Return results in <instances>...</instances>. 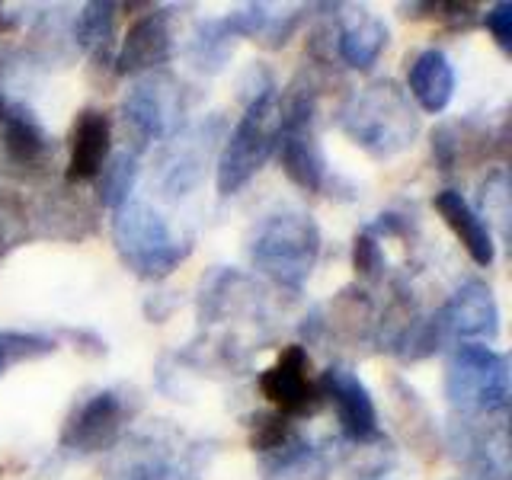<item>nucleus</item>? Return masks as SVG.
I'll use <instances>...</instances> for the list:
<instances>
[{
    "instance_id": "nucleus-19",
    "label": "nucleus",
    "mask_w": 512,
    "mask_h": 480,
    "mask_svg": "<svg viewBox=\"0 0 512 480\" xmlns=\"http://www.w3.org/2000/svg\"><path fill=\"white\" fill-rule=\"evenodd\" d=\"M384 48H388V26H384L381 16L368 10H356L336 29V52L356 71L372 68Z\"/></svg>"
},
{
    "instance_id": "nucleus-15",
    "label": "nucleus",
    "mask_w": 512,
    "mask_h": 480,
    "mask_svg": "<svg viewBox=\"0 0 512 480\" xmlns=\"http://www.w3.org/2000/svg\"><path fill=\"white\" fill-rule=\"evenodd\" d=\"M68 148H71V157H68V170H64V180L71 186L93 183L112 154V122L106 112L100 109L80 112L71 125Z\"/></svg>"
},
{
    "instance_id": "nucleus-20",
    "label": "nucleus",
    "mask_w": 512,
    "mask_h": 480,
    "mask_svg": "<svg viewBox=\"0 0 512 480\" xmlns=\"http://www.w3.org/2000/svg\"><path fill=\"white\" fill-rule=\"evenodd\" d=\"M138 180V154L135 151H119L109 154V160L103 164L100 176H96V196L106 208H122L128 199H132V189Z\"/></svg>"
},
{
    "instance_id": "nucleus-1",
    "label": "nucleus",
    "mask_w": 512,
    "mask_h": 480,
    "mask_svg": "<svg viewBox=\"0 0 512 480\" xmlns=\"http://www.w3.org/2000/svg\"><path fill=\"white\" fill-rule=\"evenodd\" d=\"M340 128L372 157H394L413 144L420 132V116L407 90H400L394 80H378L343 103Z\"/></svg>"
},
{
    "instance_id": "nucleus-26",
    "label": "nucleus",
    "mask_w": 512,
    "mask_h": 480,
    "mask_svg": "<svg viewBox=\"0 0 512 480\" xmlns=\"http://www.w3.org/2000/svg\"><path fill=\"white\" fill-rule=\"evenodd\" d=\"M352 266H356V272H359V276H365V279L381 276V269H384V250L378 244V237H372L368 231H362L356 237V244H352Z\"/></svg>"
},
{
    "instance_id": "nucleus-12",
    "label": "nucleus",
    "mask_w": 512,
    "mask_h": 480,
    "mask_svg": "<svg viewBox=\"0 0 512 480\" xmlns=\"http://www.w3.org/2000/svg\"><path fill=\"white\" fill-rule=\"evenodd\" d=\"M439 330L442 336L468 343H493L500 336V304L493 298V288L487 282H464L458 292L445 301L439 311Z\"/></svg>"
},
{
    "instance_id": "nucleus-27",
    "label": "nucleus",
    "mask_w": 512,
    "mask_h": 480,
    "mask_svg": "<svg viewBox=\"0 0 512 480\" xmlns=\"http://www.w3.org/2000/svg\"><path fill=\"white\" fill-rule=\"evenodd\" d=\"M484 26L490 29V36L496 39V45L503 52H512V4L509 0H500L484 13Z\"/></svg>"
},
{
    "instance_id": "nucleus-28",
    "label": "nucleus",
    "mask_w": 512,
    "mask_h": 480,
    "mask_svg": "<svg viewBox=\"0 0 512 480\" xmlns=\"http://www.w3.org/2000/svg\"><path fill=\"white\" fill-rule=\"evenodd\" d=\"M16 26H20V20H16L13 13H7V7H0V36H7Z\"/></svg>"
},
{
    "instance_id": "nucleus-7",
    "label": "nucleus",
    "mask_w": 512,
    "mask_h": 480,
    "mask_svg": "<svg viewBox=\"0 0 512 480\" xmlns=\"http://www.w3.org/2000/svg\"><path fill=\"white\" fill-rule=\"evenodd\" d=\"M180 84L167 71L141 74L135 84L128 87L122 100V119L125 132H132L138 148L151 141H167L180 132Z\"/></svg>"
},
{
    "instance_id": "nucleus-2",
    "label": "nucleus",
    "mask_w": 512,
    "mask_h": 480,
    "mask_svg": "<svg viewBox=\"0 0 512 480\" xmlns=\"http://www.w3.org/2000/svg\"><path fill=\"white\" fill-rule=\"evenodd\" d=\"M282 125V100L279 90L269 87L256 93L247 103L244 116L234 125V132L224 138L218 154V196H234L244 189L256 173L266 167V160L276 154Z\"/></svg>"
},
{
    "instance_id": "nucleus-24",
    "label": "nucleus",
    "mask_w": 512,
    "mask_h": 480,
    "mask_svg": "<svg viewBox=\"0 0 512 480\" xmlns=\"http://www.w3.org/2000/svg\"><path fill=\"white\" fill-rule=\"evenodd\" d=\"M292 436H295L292 420L282 416V413H276V410L250 416V448H253V452L272 455V452H279L285 442H292Z\"/></svg>"
},
{
    "instance_id": "nucleus-11",
    "label": "nucleus",
    "mask_w": 512,
    "mask_h": 480,
    "mask_svg": "<svg viewBox=\"0 0 512 480\" xmlns=\"http://www.w3.org/2000/svg\"><path fill=\"white\" fill-rule=\"evenodd\" d=\"M125 404L116 391H100L80 404L61 429V448L74 455H96L119 442Z\"/></svg>"
},
{
    "instance_id": "nucleus-25",
    "label": "nucleus",
    "mask_w": 512,
    "mask_h": 480,
    "mask_svg": "<svg viewBox=\"0 0 512 480\" xmlns=\"http://www.w3.org/2000/svg\"><path fill=\"white\" fill-rule=\"evenodd\" d=\"M480 205H484V215L480 218H487L484 224L490 228V221H496L500 224V237L506 240L509 237V176L503 167L487 176L484 189H480Z\"/></svg>"
},
{
    "instance_id": "nucleus-10",
    "label": "nucleus",
    "mask_w": 512,
    "mask_h": 480,
    "mask_svg": "<svg viewBox=\"0 0 512 480\" xmlns=\"http://www.w3.org/2000/svg\"><path fill=\"white\" fill-rule=\"evenodd\" d=\"M221 128V119L215 116L212 122L189 125L183 132L167 138V148L160 154L157 164V183L167 196H186L189 189L202 183V173L208 157L215 148V132Z\"/></svg>"
},
{
    "instance_id": "nucleus-8",
    "label": "nucleus",
    "mask_w": 512,
    "mask_h": 480,
    "mask_svg": "<svg viewBox=\"0 0 512 480\" xmlns=\"http://www.w3.org/2000/svg\"><path fill=\"white\" fill-rule=\"evenodd\" d=\"M260 391L272 410L288 416V420L314 416L324 407L320 384L311 378V356L301 343H292L279 352V359L260 375Z\"/></svg>"
},
{
    "instance_id": "nucleus-6",
    "label": "nucleus",
    "mask_w": 512,
    "mask_h": 480,
    "mask_svg": "<svg viewBox=\"0 0 512 480\" xmlns=\"http://www.w3.org/2000/svg\"><path fill=\"white\" fill-rule=\"evenodd\" d=\"M314 112L317 106L311 93H298L295 100H288L282 106V125L276 141L285 176L304 192H320L327 180V157L317 141Z\"/></svg>"
},
{
    "instance_id": "nucleus-5",
    "label": "nucleus",
    "mask_w": 512,
    "mask_h": 480,
    "mask_svg": "<svg viewBox=\"0 0 512 480\" xmlns=\"http://www.w3.org/2000/svg\"><path fill=\"white\" fill-rule=\"evenodd\" d=\"M512 394L509 359L484 343H461L445 365V397L461 416L506 413Z\"/></svg>"
},
{
    "instance_id": "nucleus-9",
    "label": "nucleus",
    "mask_w": 512,
    "mask_h": 480,
    "mask_svg": "<svg viewBox=\"0 0 512 480\" xmlns=\"http://www.w3.org/2000/svg\"><path fill=\"white\" fill-rule=\"evenodd\" d=\"M317 384L324 400H330L336 407V420H340L343 439H349L352 445H372L381 439L372 391L365 388V381L352 372V368L330 365L327 372H320Z\"/></svg>"
},
{
    "instance_id": "nucleus-13",
    "label": "nucleus",
    "mask_w": 512,
    "mask_h": 480,
    "mask_svg": "<svg viewBox=\"0 0 512 480\" xmlns=\"http://www.w3.org/2000/svg\"><path fill=\"white\" fill-rule=\"evenodd\" d=\"M452 445L468 468L487 480L509 477V439L503 423H484L480 416H461L452 429Z\"/></svg>"
},
{
    "instance_id": "nucleus-23",
    "label": "nucleus",
    "mask_w": 512,
    "mask_h": 480,
    "mask_svg": "<svg viewBox=\"0 0 512 480\" xmlns=\"http://www.w3.org/2000/svg\"><path fill=\"white\" fill-rule=\"evenodd\" d=\"M122 480H199V471L196 464H189L180 455H164L151 448L144 458L128 464Z\"/></svg>"
},
{
    "instance_id": "nucleus-29",
    "label": "nucleus",
    "mask_w": 512,
    "mask_h": 480,
    "mask_svg": "<svg viewBox=\"0 0 512 480\" xmlns=\"http://www.w3.org/2000/svg\"><path fill=\"white\" fill-rule=\"evenodd\" d=\"M13 362H10V349H7V340H4V333H0V375L7 372Z\"/></svg>"
},
{
    "instance_id": "nucleus-17",
    "label": "nucleus",
    "mask_w": 512,
    "mask_h": 480,
    "mask_svg": "<svg viewBox=\"0 0 512 480\" xmlns=\"http://www.w3.org/2000/svg\"><path fill=\"white\" fill-rule=\"evenodd\" d=\"M432 205H436V212L442 215V221L448 224V228L455 231V237L464 244V250H468V256L477 263V266H493L496 260V244H493V231L484 224V218H480L477 208L461 196L458 189H442L436 192V199H432Z\"/></svg>"
},
{
    "instance_id": "nucleus-21",
    "label": "nucleus",
    "mask_w": 512,
    "mask_h": 480,
    "mask_svg": "<svg viewBox=\"0 0 512 480\" xmlns=\"http://www.w3.org/2000/svg\"><path fill=\"white\" fill-rule=\"evenodd\" d=\"M231 48H234V36H231L228 23L224 20H202L189 39V58L199 71L215 74L224 68Z\"/></svg>"
},
{
    "instance_id": "nucleus-22",
    "label": "nucleus",
    "mask_w": 512,
    "mask_h": 480,
    "mask_svg": "<svg viewBox=\"0 0 512 480\" xmlns=\"http://www.w3.org/2000/svg\"><path fill=\"white\" fill-rule=\"evenodd\" d=\"M116 20H119L116 4H84L74 23V36L80 48H87L90 55L100 58L112 45V36H116Z\"/></svg>"
},
{
    "instance_id": "nucleus-14",
    "label": "nucleus",
    "mask_w": 512,
    "mask_h": 480,
    "mask_svg": "<svg viewBox=\"0 0 512 480\" xmlns=\"http://www.w3.org/2000/svg\"><path fill=\"white\" fill-rule=\"evenodd\" d=\"M173 58V36L167 26V13H148L132 23L119 45L116 58V74L122 77H141L154 74Z\"/></svg>"
},
{
    "instance_id": "nucleus-18",
    "label": "nucleus",
    "mask_w": 512,
    "mask_h": 480,
    "mask_svg": "<svg viewBox=\"0 0 512 480\" xmlns=\"http://www.w3.org/2000/svg\"><path fill=\"white\" fill-rule=\"evenodd\" d=\"M407 90L423 112L439 116L455 96V68L439 48H426L407 68Z\"/></svg>"
},
{
    "instance_id": "nucleus-4",
    "label": "nucleus",
    "mask_w": 512,
    "mask_h": 480,
    "mask_svg": "<svg viewBox=\"0 0 512 480\" xmlns=\"http://www.w3.org/2000/svg\"><path fill=\"white\" fill-rule=\"evenodd\" d=\"M317 256H320V228L304 212H279L266 218L250 244L253 266L276 285L292 288V292H298L311 279Z\"/></svg>"
},
{
    "instance_id": "nucleus-3",
    "label": "nucleus",
    "mask_w": 512,
    "mask_h": 480,
    "mask_svg": "<svg viewBox=\"0 0 512 480\" xmlns=\"http://www.w3.org/2000/svg\"><path fill=\"white\" fill-rule=\"evenodd\" d=\"M112 240L122 256V263L141 279H167L170 272L189 256V244L176 234L167 218L154 212L148 202L128 199L116 208L112 218Z\"/></svg>"
},
{
    "instance_id": "nucleus-16",
    "label": "nucleus",
    "mask_w": 512,
    "mask_h": 480,
    "mask_svg": "<svg viewBox=\"0 0 512 480\" xmlns=\"http://www.w3.org/2000/svg\"><path fill=\"white\" fill-rule=\"evenodd\" d=\"M0 144L16 167H39L52 151V138L36 119V112L10 96H0Z\"/></svg>"
}]
</instances>
